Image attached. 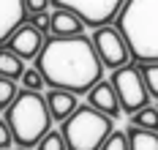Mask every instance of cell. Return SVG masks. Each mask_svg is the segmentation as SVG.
Here are the masks:
<instances>
[{
  "instance_id": "cell-1",
  "label": "cell",
  "mask_w": 158,
  "mask_h": 150,
  "mask_svg": "<svg viewBox=\"0 0 158 150\" xmlns=\"http://www.w3.org/2000/svg\"><path fill=\"white\" fill-rule=\"evenodd\" d=\"M35 71L52 90H68L77 96L104 79V63L93 47V38L85 33L74 38H47L35 57Z\"/></svg>"
},
{
  "instance_id": "cell-2",
  "label": "cell",
  "mask_w": 158,
  "mask_h": 150,
  "mask_svg": "<svg viewBox=\"0 0 158 150\" xmlns=\"http://www.w3.org/2000/svg\"><path fill=\"white\" fill-rule=\"evenodd\" d=\"M114 27L123 33L134 63H158V0H126Z\"/></svg>"
},
{
  "instance_id": "cell-3",
  "label": "cell",
  "mask_w": 158,
  "mask_h": 150,
  "mask_svg": "<svg viewBox=\"0 0 158 150\" xmlns=\"http://www.w3.org/2000/svg\"><path fill=\"white\" fill-rule=\"evenodd\" d=\"M6 123L14 134L16 148H35L52 131V115H49L47 98L41 93L19 90L14 104L6 109Z\"/></svg>"
},
{
  "instance_id": "cell-4",
  "label": "cell",
  "mask_w": 158,
  "mask_h": 150,
  "mask_svg": "<svg viewBox=\"0 0 158 150\" xmlns=\"http://www.w3.org/2000/svg\"><path fill=\"white\" fill-rule=\"evenodd\" d=\"M112 131H114V120L101 115L90 104L77 106V112L68 120H63V128H60L68 150H101Z\"/></svg>"
},
{
  "instance_id": "cell-5",
  "label": "cell",
  "mask_w": 158,
  "mask_h": 150,
  "mask_svg": "<svg viewBox=\"0 0 158 150\" xmlns=\"http://www.w3.org/2000/svg\"><path fill=\"white\" fill-rule=\"evenodd\" d=\"M112 87L120 98V109L126 115H134L144 106H150V93L144 87V79H142V68L139 63H128V66L112 71Z\"/></svg>"
},
{
  "instance_id": "cell-6",
  "label": "cell",
  "mask_w": 158,
  "mask_h": 150,
  "mask_svg": "<svg viewBox=\"0 0 158 150\" xmlns=\"http://www.w3.org/2000/svg\"><path fill=\"white\" fill-rule=\"evenodd\" d=\"M55 8H65L71 14H77L85 27H104V25H112L120 8L126 6V0H52Z\"/></svg>"
},
{
  "instance_id": "cell-7",
  "label": "cell",
  "mask_w": 158,
  "mask_h": 150,
  "mask_svg": "<svg viewBox=\"0 0 158 150\" xmlns=\"http://www.w3.org/2000/svg\"><path fill=\"white\" fill-rule=\"evenodd\" d=\"M93 47H95V52H98L104 68L117 71V68H123V66L131 63V49H128L123 33H120L114 25L95 27L93 30Z\"/></svg>"
},
{
  "instance_id": "cell-8",
  "label": "cell",
  "mask_w": 158,
  "mask_h": 150,
  "mask_svg": "<svg viewBox=\"0 0 158 150\" xmlns=\"http://www.w3.org/2000/svg\"><path fill=\"white\" fill-rule=\"evenodd\" d=\"M44 41H47L44 33H41V30H35L30 22H25V25H22L11 38H8V44H6V47L14 52V55H19L22 60H35V57H38V52H41V47H44Z\"/></svg>"
},
{
  "instance_id": "cell-9",
  "label": "cell",
  "mask_w": 158,
  "mask_h": 150,
  "mask_svg": "<svg viewBox=\"0 0 158 150\" xmlns=\"http://www.w3.org/2000/svg\"><path fill=\"white\" fill-rule=\"evenodd\" d=\"M27 22L25 0H0V47L8 44V38Z\"/></svg>"
},
{
  "instance_id": "cell-10",
  "label": "cell",
  "mask_w": 158,
  "mask_h": 150,
  "mask_svg": "<svg viewBox=\"0 0 158 150\" xmlns=\"http://www.w3.org/2000/svg\"><path fill=\"white\" fill-rule=\"evenodd\" d=\"M87 104L93 106V109H98L101 115L106 117H120V98H117V93H114V87H112V82H106V79H101L98 85H93L90 90H87Z\"/></svg>"
},
{
  "instance_id": "cell-11",
  "label": "cell",
  "mask_w": 158,
  "mask_h": 150,
  "mask_svg": "<svg viewBox=\"0 0 158 150\" xmlns=\"http://www.w3.org/2000/svg\"><path fill=\"white\" fill-rule=\"evenodd\" d=\"M49 33L55 38H74V35L85 33V22L65 8H55L49 14Z\"/></svg>"
},
{
  "instance_id": "cell-12",
  "label": "cell",
  "mask_w": 158,
  "mask_h": 150,
  "mask_svg": "<svg viewBox=\"0 0 158 150\" xmlns=\"http://www.w3.org/2000/svg\"><path fill=\"white\" fill-rule=\"evenodd\" d=\"M47 98V106H49V115H52V120H68V117L77 112L79 106V98L77 93H68V90H52L49 87V93L44 96Z\"/></svg>"
},
{
  "instance_id": "cell-13",
  "label": "cell",
  "mask_w": 158,
  "mask_h": 150,
  "mask_svg": "<svg viewBox=\"0 0 158 150\" xmlns=\"http://www.w3.org/2000/svg\"><path fill=\"white\" fill-rule=\"evenodd\" d=\"M22 74H25V60L14 55L8 47H0V77L16 82V79H22Z\"/></svg>"
},
{
  "instance_id": "cell-14",
  "label": "cell",
  "mask_w": 158,
  "mask_h": 150,
  "mask_svg": "<svg viewBox=\"0 0 158 150\" xmlns=\"http://www.w3.org/2000/svg\"><path fill=\"white\" fill-rule=\"evenodd\" d=\"M128 150H158V131H144L136 126H128Z\"/></svg>"
},
{
  "instance_id": "cell-15",
  "label": "cell",
  "mask_w": 158,
  "mask_h": 150,
  "mask_svg": "<svg viewBox=\"0 0 158 150\" xmlns=\"http://www.w3.org/2000/svg\"><path fill=\"white\" fill-rule=\"evenodd\" d=\"M128 117H131V126H136V128L158 131V106H144V109H139Z\"/></svg>"
},
{
  "instance_id": "cell-16",
  "label": "cell",
  "mask_w": 158,
  "mask_h": 150,
  "mask_svg": "<svg viewBox=\"0 0 158 150\" xmlns=\"http://www.w3.org/2000/svg\"><path fill=\"white\" fill-rule=\"evenodd\" d=\"M19 96V87H16L14 79H6V77H0V112H6L14 98Z\"/></svg>"
},
{
  "instance_id": "cell-17",
  "label": "cell",
  "mask_w": 158,
  "mask_h": 150,
  "mask_svg": "<svg viewBox=\"0 0 158 150\" xmlns=\"http://www.w3.org/2000/svg\"><path fill=\"white\" fill-rule=\"evenodd\" d=\"M139 68H142V79H144L150 98H158V63H144Z\"/></svg>"
},
{
  "instance_id": "cell-18",
  "label": "cell",
  "mask_w": 158,
  "mask_h": 150,
  "mask_svg": "<svg viewBox=\"0 0 158 150\" xmlns=\"http://www.w3.org/2000/svg\"><path fill=\"white\" fill-rule=\"evenodd\" d=\"M47 85H44V77L35 71V68H25L22 74V90H30V93H41Z\"/></svg>"
},
{
  "instance_id": "cell-19",
  "label": "cell",
  "mask_w": 158,
  "mask_h": 150,
  "mask_svg": "<svg viewBox=\"0 0 158 150\" xmlns=\"http://www.w3.org/2000/svg\"><path fill=\"white\" fill-rule=\"evenodd\" d=\"M38 150H68L65 148V139H63V134L60 131H49L38 145H35Z\"/></svg>"
},
{
  "instance_id": "cell-20",
  "label": "cell",
  "mask_w": 158,
  "mask_h": 150,
  "mask_svg": "<svg viewBox=\"0 0 158 150\" xmlns=\"http://www.w3.org/2000/svg\"><path fill=\"white\" fill-rule=\"evenodd\" d=\"M101 150H128V136L126 131H112L106 136V142L101 145Z\"/></svg>"
},
{
  "instance_id": "cell-21",
  "label": "cell",
  "mask_w": 158,
  "mask_h": 150,
  "mask_svg": "<svg viewBox=\"0 0 158 150\" xmlns=\"http://www.w3.org/2000/svg\"><path fill=\"white\" fill-rule=\"evenodd\" d=\"M14 145V134L8 128V123H6V117H0V150H8Z\"/></svg>"
},
{
  "instance_id": "cell-22",
  "label": "cell",
  "mask_w": 158,
  "mask_h": 150,
  "mask_svg": "<svg viewBox=\"0 0 158 150\" xmlns=\"http://www.w3.org/2000/svg\"><path fill=\"white\" fill-rule=\"evenodd\" d=\"M27 22H30L35 30L47 33V30H49V11H41V14H30V17H27Z\"/></svg>"
},
{
  "instance_id": "cell-23",
  "label": "cell",
  "mask_w": 158,
  "mask_h": 150,
  "mask_svg": "<svg viewBox=\"0 0 158 150\" xmlns=\"http://www.w3.org/2000/svg\"><path fill=\"white\" fill-rule=\"evenodd\" d=\"M52 0H25V8H27V17L30 14H41V11H49Z\"/></svg>"
},
{
  "instance_id": "cell-24",
  "label": "cell",
  "mask_w": 158,
  "mask_h": 150,
  "mask_svg": "<svg viewBox=\"0 0 158 150\" xmlns=\"http://www.w3.org/2000/svg\"><path fill=\"white\" fill-rule=\"evenodd\" d=\"M16 150H30V148H16Z\"/></svg>"
}]
</instances>
